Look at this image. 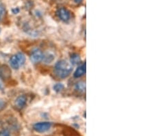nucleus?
<instances>
[{
    "label": "nucleus",
    "instance_id": "1",
    "mask_svg": "<svg viewBox=\"0 0 154 136\" xmlns=\"http://www.w3.org/2000/svg\"><path fill=\"white\" fill-rule=\"evenodd\" d=\"M73 71L71 64L65 60H61L56 63L54 67V72L60 78H65L70 75Z\"/></svg>",
    "mask_w": 154,
    "mask_h": 136
},
{
    "label": "nucleus",
    "instance_id": "2",
    "mask_svg": "<svg viewBox=\"0 0 154 136\" xmlns=\"http://www.w3.org/2000/svg\"><path fill=\"white\" fill-rule=\"evenodd\" d=\"M25 62H26V56L21 52H19L12 56L10 59L11 66L14 70H18L20 67L24 65Z\"/></svg>",
    "mask_w": 154,
    "mask_h": 136
},
{
    "label": "nucleus",
    "instance_id": "3",
    "mask_svg": "<svg viewBox=\"0 0 154 136\" xmlns=\"http://www.w3.org/2000/svg\"><path fill=\"white\" fill-rule=\"evenodd\" d=\"M51 123L48 122H38L34 125V129L38 133H44L51 128Z\"/></svg>",
    "mask_w": 154,
    "mask_h": 136
},
{
    "label": "nucleus",
    "instance_id": "4",
    "mask_svg": "<svg viewBox=\"0 0 154 136\" xmlns=\"http://www.w3.org/2000/svg\"><path fill=\"white\" fill-rule=\"evenodd\" d=\"M43 54L41 50H40L39 49H34L31 52L30 54V59L31 61L34 63H37L42 61L43 59Z\"/></svg>",
    "mask_w": 154,
    "mask_h": 136
},
{
    "label": "nucleus",
    "instance_id": "5",
    "mask_svg": "<svg viewBox=\"0 0 154 136\" xmlns=\"http://www.w3.org/2000/svg\"><path fill=\"white\" fill-rule=\"evenodd\" d=\"M57 14L59 18L64 22L68 21L70 19V12H69L68 10L64 8H59L57 11Z\"/></svg>",
    "mask_w": 154,
    "mask_h": 136
},
{
    "label": "nucleus",
    "instance_id": "6",
    "mask_svg": "<svg viewBox=\"0 0 154 136\" xmlns=\"http://www.w3.org/2000/svg\"><path fill=\"white\" fill-rule=\"evenodd\" d=\"M42 60L45 64H51L56 60V54L54 52L48 51L43 54Z\"/></svg>",
    "mask_w": 154,
    "mask_h": 136
},
{
    "label": "nucleus",
    "instance_id": "7",
    "mask_svg": "<svg viewBox=\"0 0 154 136\" xmlns=\"http://www.w3.org/2000/svg\"><path fill=\"white\" fill-rule=\"evenodd\" d=\"M82 107V104L81 103L75 104V105L71 106L70 109H69L68 113L64 115V117H70L71 115H74L76 114V113L79 111V109H80V108Z\"/></svg>",
    "mask_w": 154,
    "mask_h": 136
},
{
    "label": "nucleus",
    "instance_id": "8",
    "mask_svg": "<svg viewBox=\"0 0 154 136\" xmlns=\"http://www.w3.org/2000/svg\"><path fill=\"white\" fill-rule=\"evenodd\" d=\"M27 103V97L26 96H19L15 100V105L17 108L23 109Z\"/></svg>",
    "mask_w": 154,
    "mask_h": 136
},
{
    "label": "nucleus",
    "instance_id": "9",
    "mask_svg": "<svg viewBox=\"0 0 154 136\" xmlns=\"http://www.w3.org/2000/svg\"><path fill=\"white\" fill-rule=\"evenodd\" d=\"M86 72V64L84 63L83 65H80L77 68L75 73H74V77L79 78L82 76Z\"/></svg>",
    "mask_w": 154,
    "mask_h": 136
},
{
    "label": "nucleus",
    "instance_id": "10",
    "mask_svg": "<svg viewBox=\"0 0 154 136\" xmlns=\"http://www.w3.org/2000/svg\"><path fill=\"white\" fill-rule=\"evenodd\" d=\"M11 74L9 69L6 66H4L2 68H0V76L2 78H8Z\"/></svg>",
    "mask_w": 154,
    "mask_h": 136
},
{
    "label": "nucleus",
    "instance_id": "11",
    "mask_svg": "<svg viewBox=\"0 0 154 136\" xmlns=\"http://www.w3.org/2000/svg\"><path fill=\"white\" fill-rule=\"evenodd\" d=\"M75 90L81 92H84L86 90V83L84 82H78L75 85Z\"/></svg>",
    "mask_w": 154,
    "mask_h": 136
},
{
    "label": "nucleus",
    "instance_id": "12",
    "mask_svg": "<svg viewBox=\"0 0 154 136\" xmlns=\"http://www.w3.org/2000/svg\"><path fill=\"white\" fill-rule=\"evenodd\" d=\"M80 56L78 54H73L71 56V62L73 65H78V64L80 62Z\"/></svg>",
    "mask_w": 154,
    "mask_h": 136
},
{
    "label": "nucleus",
    "instance_id": "13",
    "mask_svg": "<svg viewBox=\"0 0 154 136\" xmlns=\"http://www.w3.org/2000/svg\"><path fill=\"white\" fill-rule=\"evenodd\" d=\"M63 88H64V85L61 83L56 84V85L54 86V90L56 91V92H59V91H62L63 90Z\"/></svg>",
    "mask_w": 154,
    "mask_h": 136
},
{
    "label": "nucleus",
    "instance_id": "14",
    "mask_svg": "<svg viewBox=\"0 0 154 136\" xmlns=\"http://www.w3.org/2000/svg\"><path fill=\"white\" fill-rule=\"evenodd\" d=\"M5 14V8L4 5L0 3V21L2 20V17H4Z\"/></svg>",
    "mask_w": 154,
    "mask_h": 136
},
{
    "label": "nucleus",
    "instance_id": "15",
    "mask_svg": "<svg viewBox=\"0 0 154 136\" xmlns=\"http://www.w3.org/2000/svg\"><path fill=\"white\" fill-rule=\"evenodd\" d=\"M0 136H11V134L8 129H3L0 131Z\"/></svg>",
    "mask_w": 154,
    "mask_h": 136
},
{
    "label": "nucleus",
    "instance_id": "16",
    "mask_svg": "<svg viewBox=\"0 0 154 136\" xmlns=\"http://www.w3.org/2000/svg\"><path fill=\"white\" fill-rule=\"evenodd\" d=\"M12 12H13V13L14 14H17L18 13V12H19V8H15V9H12Z\"/></svg>",
    "mask_w": 154,
    "mask_h": 136
},
{
    "label": "nucleus",
    "instance_id": "17",
    "mask_svg": "<svg viewBox=\"0 0 154 136\" xmlns=\"http://www.w3.org/2000/svg\"><path fill=\"white\" fill-rule=\"evenodd\" d=\"M3 89H4V87H3V85H2V82H1V81H0V91H1V90H3Z\"/></svg>",
    "mask_w": 154,
    "mask_h": 136
},
{
    "label": "nucleus",
    "instance_id": "18",
    "mask_svg": "<svg viewBox=\"0 0 154 136\" xmlns=\"http://www.w3.org/2000/svg\"><path fill=\"white\" fill-rule=\"evenodd\" d=\"M73 1H74V2H75V3L79 4V3H80V2H82V0H73Z\"/></svg>",
    "mask_w": 154,
    "mask_h": 136
}]
</instances>
